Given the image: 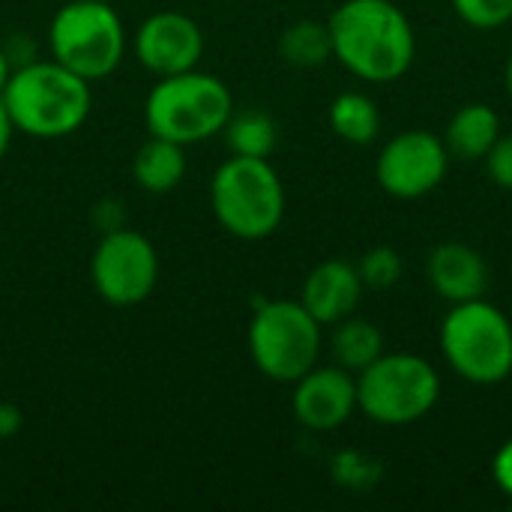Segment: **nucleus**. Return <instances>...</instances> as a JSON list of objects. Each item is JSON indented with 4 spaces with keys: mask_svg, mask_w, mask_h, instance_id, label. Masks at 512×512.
<instances>
[{
    "mask_svg": "<svg viewBox=\"0 0 512 512\" xmlns=\"http://www.w3.org/2000/svg\"><path fill=\"white\" fill-rule=\"evenodd\" d=\"M249 354L261 375L294 384L321 354V324L300 300H264L249 324Z\"/></svg>",
    "mask_w": 512,
    "mask_h": 512,
    "instance_id": "6e6552de",
    "label": "nucleus"
},
{
    "mask_svg": "<svg viewBox=\"0 0 512 512\" xmlns=\"http://www.w3.org/2000/svg\"><path fill=\"white\" fill-rule=\"evenodd\" d=\"M219 225L240 240L270 237L285 216V189L276 168L258 156H231L210 183Z\"/></svg>",
    "mask_w": 512,
    "mask_h": 512,
    "instance_id": "20e7f679",
    "label": "nucleus"
},
{
    "mask_svg": "<svg viewBox=\"0 0 512 512\" xmlns=\"http://www.w3.org/2000/svg\"><path fill=\"white\" fill-rule=\"evenodd\" d=\"M498 138H501L498 114L483 102H471L453 114L444 144L459 159H486V153Z\"/></svg>",
    "mask_w": 512,
    "mask_h": 512,
    "instance_id": "dca6fc26",
    "label": "nucleus"
},
{
    "mask_svg": "<svg viewBox=\"0 0 512 512\" xmlns=\"http://www.w3.org/2000/svg\"><path fill=\"white\" fill-rule=\"evenodd\" d=\"M201 54H204L201 27L189 15L174 9L153 12L150 18L141 21L135 33V57L156 78L198 69Z\"/></svg>",
    "mask_w": 512,
    "mask_h": 512,
    "instance_id": "9b49d317",
    "label": "nucleus"
},
{
    "mask_svg": "<svg viewBox=\"0 0 512 512\" xmlns=\"http://www.w3.org/2000/svg\"><path fill=\"white\" fill-rule=\"evenodd\" d=\"M291 408L300 426L312 432H333L345 426L357 408V381L342 366H312L294 381Z\"/></svg>",
    "mask_w": 512,
    "mask_h": 512,
    "instance_id": "f8f14e48",
    "label": "nucleus"
},
{
    "mask_svg": "<svg viewBox=\"0 0 512 512\" xmlns=\"http://www.w3.org/2000/svg\"><path fill=\"white\" fill-rule=\"evenodd\" d=\"M450 165L444 138L426 129H408L396 135L378 156V183L393 198L411 201L441 186Z\"/></svg>",
    "mask_w": 512,
    "mask_h": 512,
    "instance_id": "9d476101",
    "label": "nucleus"
},
{
    "mask_svg": "<svg viewBox=\"0 0 512 512\" xmlns=\"http://www.w3.org/2000/svg\"><path fill=\"white\" fill-rule=\"evenodd\" d=\"M357 273H360L363 285L384 291V288H390V285L399 282V276H402V258L390 246H375V249H369L363 255Z\"/></svg>",
    "mask_w": 512,
    "mask_h": 512,
    "instance_id": "412c9836",
    "label": "nucleus"
},
{
    "mask_svg": "<svg viewBox=\"0 0 512 512\" xmlns=\"http://www.w3.org/2000/svg\"><path fill=\"white\" fill-rule=\"evenodd\" d=\"M3 51H6L12 69H18V66L36 60V45H33V39H27V36H12V39L3 45Z\"/></svg>",
    "mask_w": 512,
    "mask_h": 512,
    "instance_id": "393cba45",
    "label": "nucleus"
},
{
    "mask_svg": "<svg viewBox=\"0 0 512 512\" xmlns=\"http://www.w3.org/2000/svg\"><path fill=\"white\" fill-rule=\"evenodd\" d=\"M429 282L447 303L480 300L489 288V267L468 243H441L429 258Z\"/></svg>",
    "mask_w": 512,
    "mask_h": 512,
    "instance_id": "4468645a",
    "label": "nucleus"
},
{
    "mask_svg": "<svg viewBox=\"0 0 512 512\" xmlns=\"http://www.w3.org/2000/svg\"><path fill=\"white\" fill-rule=\"evenodd\" d=\"M12 132H15V123H12V117H9V111H6L3 96H0V159H3V156H6V150H9Z\"/></svg>",
    "mask_w": 512,
    "mask_h": 512,
    "instance_id": "bb28decb",
    "label": "nucleus"
},
{
    "mask_svg": "<svg viewBox=\"0 0 512 512\" xmlns=\"http://www.w3.org/2000/svg\"><path fill=\"white\" fill-rule=\"evenodd\" d=\"M486 168L498 186L512 189V135L510 138H498L492 144V150L486 153Z\"/></svg>",
    "mask_w": 512,
    "mask_h": 512,
    "instance_id": "5701e85b",
    "label": "nucleus"
},
{
    "mask_svg": "<svg viewBox=\"0 0 512 512\" xmlns=\"http://www.w3.org/2000/svg\"><path fill=\"white\" fill-rule=\"evenodd\" d=\"M384 354V336L372 321L363 318H342L333 333V357L336 366L348 372H363Z\"/></svg>",
    "mask_w": 512,
    "mask_h": 512,
    "instance_id": "f3484780",
    "label": "nucleus"
},
{
    "mask_svg": "<svg viewBox=\"0 0 512 512\" xmlns=\"http://www.w3.org/2000/svg\"><path fill=\"white\" fill-rule=\"evenodd\" d=\"M234 114V99L225 81L210 72H177L153 84L144 102V120L150 135L198 144L225 129Z\"/></svg>",
    "mask_w": 512,
    "mask_h": 512,
    "instance_id": "7ed1b4c3",
    "label": "nucleus"
},
{
    "mask_svg": "<svg viewBox=\"0 0 512 512\" xmlns=\"http://www.w3.org/2000/svg\"><path fill=\"white\" fill-rule=\"evenodd\" d=\"M459 18L477 30L504 27L512 18V0H453Z\"/></svg>",
    "mask_w": 512,
    "mask_h": 512,
    "instance_id": "4be33fe9",
    "label": "nucleus"
},
{
    "mask_svg": "<svg viewBox=\"0 0 512 512\" xmlns=\"http://www.w3.org/2000/svg\"><path fill=\"white\" fill-rule=\"evenodd\" d=\"M441 396L435 366L417 354H381L357 378V408L381 426L423 420Z\"/></svg>",
    "mask_w": 512,
    "mask_h": 512,
    "instance_id": "0eeeda50",
    "label": "nucleus"
},
{
    "mask_svg": "<svg viewBox=\"0 0 512 512\" xmlns=\"http://www.w3.org/2000/svg\"><path fill=\"white\" fill-rule=\"evenodd\" d=\"M441 348L450 369L471 384H501L512 375L510 318L480 300L456 303L441 327Z\"/></svg>",
    "mask_w": 512,
    "mask_h": 512,
    "instance_id": "39448f33",
    "label": "nucleus"
},
{
    "mask_svg": "<svg viewBox=\"0 0 512 512\" xmlns=\"http://www.w3.org/2000/svg\"><path fill=\"white\" fill-rule=\"evenodd\" d=\"M90 279L99 297L111 306H138L144 303L159 279V255L153 243L132 228H111L99 240L93 261H90Z\"/></svg>",
    "mask_w": 512,
    "mask_h": 512,
    "instance_id": "1a4fd4ad",
    "label": "nucleus"
},
{
    "mask_svg": "<svg viewBox=\"0 0 512 512\" xmlns=\"http://www.w3.org/2000/svg\"><path fill=\"white\" fill-rule=\"evenodd\" d=\"M327 27L333 57L363 81H396L414 63V27L390 0H345Z\"/></svg>",
    "mask_w": 512,
    "mask_h": 512,
    "instance_id": "f257e3e1",
    "label": "nucleus"
},
{
    "mask_svg": "<svg viewBox=\"0 0 512 512\" xmlns=\"http://www.w3.org/2000/svg\"><path fill=\"white\" fill-rule=\"evenodd\" d=\"M9 75H12V63H9V57H6V51H3V45H0V93H3Z\"/></svg>",
    "mask_w": 512,
    "mask_h": 512,
    "instance_id": "cd10ccee",
    "label": "nucleus"
},
{
    "mask_svg": "<svg viewBox=\"0 0 512 512\" xmlns=\"http://www.w3.org/2000/svg\"><path fill=\"white\" fill-rule=\"evenodd\" d=\"M51 57L84 81L108 78L126 51V30L108 0H69L48 27Z\"/></svg>",
    "mask_w": 512,
    "mask_h": 512,
    "instance_id": "423d86ee",
    "label": "nucleus"
},
{
    "mask_svg": "<svg viewBox=\"0 0 512 512\" xmlns=\"http://www.w3.org/2000/svg\"><path fill=\"white\" fill-rule=\"evenodd\" d=\"M21 426H24V414H21V408H18V405H12V402H0V441L15 438V435L21 432Z\"/></svg>",
    "mask_w": 512,
    "mask_h": 512,
    "instance_id": "a878e982",
    "label": "nucleus"
},
{
    "mask_svg": "<svg viewBox=\"0 0 512 512\" xmlns=\"http://www.w3.org/2000/svg\"><path fill=\"white\" fill-rule=\"evenodd\" d=\"M330 126L348 144H369L381 129V114L369 96L342 93L330 105Z\"/></svg>",
    "mask_w": 512,
    "mask_h": 512,
    "instance_id": "6ab92c4d",
    "label": "nucleus"
},
{
    "mask_svg": "<svg viewBox=\"0 0 512 512\" xmlns=\"http://www.w3.org/2000/svg\"><path fill=\"white\" fill-rule=\"evenodd\" d=\"M492 474H495V483L498 489L512 498V438L495 453V462H492Z\"/></svg>",
    "mask_w": 512,
    "mask_h": 512,
    "instance_id": "b1692460",
    "label": "nucleus"
},
{
    "mask_svg": "<svg viewBox=\"0 0 512 512\" xmlns=\"http://www.w3.org/2000/svg\"><path fill=\"white\" fill-rule=\"evenodd\" d=\"M225 135H228V147L234 150V156L267 159L276 147V123L267 111H258V108L231 114V120L225 123Z\"/></svg>",
    "mask_w": 512,
    "mask_h": 512,
    "instance_id": "aec40b11",
    "label": "nucleus"
},
{
    "mask_svg": "<svg viewBox=\"0 0 512 512\" xmlns=\"http://www.w3.org/2000/svg\"><path fill=\"white\" fill-rule=\"evenodd\" d=\"M279 54L300 69H315L321 63H327L333 57V39H330V27L321 21H294L291 27H285L282 39H279Z\"/></svg>",
    "mask_w": 512,
    "mask_h": 512,
    "instance_id": "a211bd4d",
    "label": "nucleus"
},
{
    "mask_svg": "<svg viewBox=\"0 0 512 512\" xmlns=\"http://www.w3.org/2000/svg\"><path fill=\"white\" fill-rule=\"evenodd\" d=\"M132 177L138 189L150 195H165L177 189L186 177V147L159 135H150L132 159Z\"/></svg>",
    "mask_w": 512,
    "mask_h": 512,
    "instance_id": "2eb2a0df",
    "label": "nucleus"
},
{
    "mask_svg": "<svg viewBox=\"0 0 512 512\" xmlns=\"http://www.w3.org/2000/svg\"><path fill=\"white\" fill-rule=\"evenodd\" d=\"M360 294H363V279L357 267L348 261L330 258L306 276L300 303L324 327V324H339L342 318H348L357 309Z\"/></svg>",
    "mask_w": 512,
    "mask_h": 512,
    "instance_id": "ddd939ff",
    "label": "nucleus"
},
{
    "mask_svg": "<svg viewBox=\"0 0 512 512\" xmlns=\"http://www.w3.org/2000/svg\"><path fill=\"white\" fill-rule=\"evenodd\" d=\"M504 81H507V93L512 96V57H510V63H507V75H504Z\"/></svg>",
    "mask_w": 512,
    "mask_h": 512,
    "instance_id": "c85d7f7f",
    "label": "nucleus"
},
{
    "mask_svg": "<svg viewBox=\"0 0 512 512\" xmlns=\"http://www.w3.org/2000/svg\"><path fill=\"white\" fill-rule=\"evenodd\" d=\"M0 96L15 129L45 141L66 138L81 129L93 108L90 81L57 63L54 57L12 69Z\"/></svg>",
    "mask_w": 512,
    "mask_h": 512,
    "instance_id": "f03ea898",
    "label": "nucleus"
}]
</instances>
